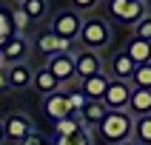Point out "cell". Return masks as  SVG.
Here are the masks:
<instances>
[{
    "instance_id": "7a4b0ae2",
    "label": "cell",
    "mask_w": 151,
    "mask_h": 145,
    "mask_svg": "<svg viewBox=\"0 0 151 145\" xmlns=\"http://www.w3.org/2000/svg\"><path fill=\"white\" fill-rule=\"evenodd\" d=\"M77 40H83V46L88 51H97L103 49V46H109L111 40V26L103 20V17H88V20H83V26H80V37Z\"/></svg>"
},
{
    "instance_id": "ba28073f",
    "label": "cell",
    "mask_w": 151,
    "mask_h": 145,
    "mask_svg": "<svg viewBox=\"0 0 151 145\" xmlns=\"http://www.w3.org/2000/svg\"><path fill=\"white\" fill-rule=\"evenodd\" d=\"M103 74V60L97 51H77L74 54V77H80V80H88V77H97Z\"/></svg>"
},
{
    "instance_id": "5bb4252c",
    "label": "cell",
    "mask_w": 151,
    "mask_h": 145,
    "mask_svg": "<svg viewBox=\"0 0 151 145\" xmlns=\"http://www.w3.org/2000/svg\"><path fill=\"white\" fill-rule=\"evenodd\" d=\"M126 54H128V60H131L134 66H145V63H151V43L131 37L128 46H126Z\"/></svg>"
},
{
    "instance_id": "ffe728a7",
    "label": "cell",
    "mask_w": 151,
    "mask_h": 145,
    "mask_svg": "<svg viewBox=\"0 0 151 145\" xmlns=\"http://www.w3.org/2000/svg\"><path fill=\"white\" fill-rule=\"evenodd\" d=\"M17 9H20V11L29 17V23H32V20H43V17H46L49 3H46V0H23Z\"/></svg>"
},
{
    "instance_id": "52a82bcc",
    "label": "cell",
    "mask_w": 151,
    "mask_h": 145,
    "mask_svg": "<svg viewBox=\"0 0 151 145\" xmlns=\"http://www.w3.org/2000/svg\"><path fill=\"white\" fill-rule=\"evenodd\" d=\"M43 68L51 71L54 80L63 85V83H68V80H74V54H71V51L51 54V57H46V66H43Z\"/></svg>"
},
{
    "instance_id": "603a6c76",
    "label": "cell",
    "mask_w": 151,
    "mask_h": 145,
    "mask_svg": "<svg viewBox=\"0 0 151 145\" xmlns=\"http://www.w3.org/2000/svg\"><path fill=\"white\" fill-rule=\"evenodd\" d=\"M14 34V26H12V11L9 9H0V49L9 43V37Z\"/></svg>"
},
{
    "instance_id": "2e32d148",
    "label": "cell",
    "mask_w": 151,
    "mask_h": 145,
    "mask_svg": "<svg viewBox=\"0 0 151 145\" xmlns=\"http://www.w3.org/2000/svg\"><path fill=\"white\" fill-rule=\"evenodd\" d=\"M37 51L46 54V57H51V54H60V51H71V46L63 43L60 37H54L51 31H43L40 37H37Z\"/></svg>"
},
{
    "instance_id": "d6986e66",
    "label": "cell",
    "mask_w": 151,
    "mask_h": 145,
    "mask_svg": "<svg viewBox=\"0 0 151 145\" xmlns=\"http://www.w3.org/2000/svg\"><path fill=\"white\" fill-rule=\"evenodd\" d=\"M131 139L137 145H151V114L148 117H134V122H131Z\"/></svg>"
},
{
    "instance_id": "277c9868",
    "label": "cell",
    "mask_w": 151,
    "mask_h": 145,
    "mask_svg": "<svg viewBox=\"0 0 151 145\" xmlns=\"http://www.w3.org/2000/svg\"><path fill=\"white\" fill-rule=\"evenodd\" d=\"M109 11L126 26H137L148 14V6H145V0H109Z\"/></svg>"
},
{
    "instance_id": "d4e9b609",
    "label": "cell",
    "mask_w": 151,
    "mask_h": 145,
    "mask_svg": "<svg viewBox=\"0 0 151 145\" xmlns=\"http://www.w3.org/2000/svg\"><path fill=\"white\" fill-rule=\"evenodd\" d=\"M134 37L137 40H145V43H151V14H145L140 23L134 26Z\"/></svg>"
},
{
    "instance_id": "9c48e42d",
    "label": "cell",
    "mask_w": 151,
    "mask_h": 145,
    "mask_svg": "<svg viewBox=\"0 0 151 145\" xmlns=\"http://www.w3.org/2000/svg\"><path fill=\"white\" fill-rule=\"evenodd\" d=\"M43 111L49 114L51 122L74 117V114H71V105H68V97H66V88H60V91H54V94H46V97H43Z\"/></svg>"
},
{
    "instance_id": "1f68e13d",
    "label": "cell",
    "mask_w": 151,
    "mask_h": 145,
    "mask_svg": "<svg viewBox=\"0 0 151 145\" xmlns=\"http://www.w3.org/2000/svg\"><path fill=\"white\" fill-rule=\"evenodd\" d=\"M120 145H137V142H134V139H126V142H120Z\"/></svg>"
},
{
    "instance_id": "9a60e30c",
    "label": "cell",
    "mask_w": 151,
    "mask_h": 145,
    "mask_svg": "<svg viewBox=\"0 0 151 145\" xmlns=\"http://www.w3.org/2000/svg\"><path fill=\"white\" fill-rule=\"evenodd\" d=\"M32 68L26 66V63H17V66H12V68H6V77H9V88H29L32 85Z\"/></svg>"
},
{
    "instance_id": "4dcf8cb0",
    "label": "cell",
    "mask_w": 151,
    "mask_h": 145,
    "mask_svg": "<svg viewBox=\"0 0 151 145\" xmlns=\"http://www.w3.org/2000/svg\"><path fill=\"white\" fill-rule=\"evenodd\" d=\"M6 142V131H3V119H0V145Z\"/></svg>"
},
{
    "instance_id": "484cf974",
    "label": "cell",
    "mask_w": 151,
    "mask_h": 145,
    "mask_svg": "<svg viewBox=\"0 0 151 145\" xmlns=\"http://www.w3.org/2000/svg\"><path fill=\"white\" fill-rule=\"evenodd\" d=\"M66 97H68V105H71V114H77V111L83 108L86 97L80 94V88H66Z\"/></svg>"
},
{
    "instance_id": "6da1fadb",
    "label": "cell",
    "mask_w": 151,
    "mask_h": 145,
    "mask_svg": "<svg viewBox=\"0 0 151 145\" xmlns=\"http://www.w3.org/2000/svg\"><path fill=\"white\" fill-rule=\"evenodd\" d=\"M131 122H134V117L126 114V111H109L103 117V122L97 125V131L103 134L106 142L120 145V142H126V139H131Z\"/></svg>"
},
{
    "instance_id": "f1b7e54d",
    "label": "cell",
    "mask_w": 151,
    "mask_h": 145,
    "mask_svg": "<svg viewBox=\"0 0 151 145\" xmlns=\"http://www.w3.org/2000/svg\"><path fill=\"white\" fill-rule=\"evenodd\" d=\"M6 91H12V88H9V77H6V68H0V94H6Z\"/></svg>"
},
{
    "instance_id": "3957f363",
    "label": "cell",
    "mask_w": 151,
    "mask_h": 145,
    "mask_svg": "<svg viewBox=\"0 0 151 145\" xmlns=\"http://www.w3.org/2000/svg\"><path fill=\"white\" fill-rule=\"evenodd\" d=\"M80 26H83V17L77 14V11H71V9H63V11H57V14L51 17V29L49 31L71 46V43L80 37Z\"/></svg>"
},
{
    "instance_id": "83f0119b",
    "label": "cell",
    "mask_w": 151,
    "mask_h": 145,
    "mask_svg": "<svg viewBox=\"0 0 151 145\" xmlns=\"http://www.w3.org/2000/svg\"><path fill=\"white\" fill-rule=\"evenodd\" d=\"M71 3V11H77V14H83V11H91L100 0H68Z\"/></svg>"
},
{
    "instance_id": "7c38bea8",
    "label": "cell",
    "mask_w": 151,
    "mask_h": 145,
    "mask_svg": "<svg viewBox=\"0 0 151 145\" xmlns=\"http://www.w3.org/2000/svg\"><path fill=\"white\" fill-rule=\"evenodd\" d=\"M128 114L131 117H148L151 114V88H131Z\"/></svg>"
},
{
    "instance_id": "f546056e",
    "label": "cell",
    "mask_w": 151,
    "mask_h": 145,
    "mask_svg": "<svg viewBox=\"0 0 151 145\" xmlns=\"http://www.w3.org/2000/svg\"><path fill=\"white\" fill-rule=\"evenodd\" d=\"M40 139H43V136H40V134H34V131H32V134H29V136L23 139V145H40Z\"/></svg>"
},
{
    "instance_id": "8fae6325",
    "label": "cell",
    "mask_w": 151,
    "mask_h": 145,
    "mask_svg": "<svg viewBox=\"0 0 151 145\" xmlns=\"http://www.w3.org/2000/svg\"><path fill=\"white\" fill-rule=\"evenodd\" d=\"M106 114H109V111H106V105H103L100 100H86L83 102V108L77 111V119H80V122H83V128H97L103 122V117H106Z\"/></svg>"
},
{
    "instance_id": "30bf717a",
    "label": "cell",
    "mask_w": 151,
    "mask_h": 145,
    "mask_svg": "<svg viewBox=\"0 0 151 145\" xmlns=\"http://www.w3.org/2000/svg\"><path fill=\"white\" fill-rule=\"evenodd\" d=\"M3 131H6V139H14V142H23L26 136L32 134V119L20 114V111H12L6 119H3Z\"/></svg>"
},
{
    "instance_id": "ac0fdd59",
    "label": "cell",
    "mask_w": 151,
    "mask_h": 145,
    "mask_svg": "<svg viewBox=\"0 0 151 145\" xmlns=\"http://www.w3.org/2000/svg\"><path fill=\"white\" fill-rule=\"evenodd\" d=\"M131 71H134V63L128 60V54H126V51H117V54L111 57V80H123V83H128Z\"/></svg>"
},
{
    "instance_id": "4fadbf2b",
    "label": "cell",
    "mask_w": 151,
    "mask_h": 145,
    "mask_svg": "<svg viewBox=\"0 0 151 145\" xmlns=\"http://www.w3.org/2000/svg\"><path fill=\"white\" fill-rule=\"evenodd\" d=\"M109 83H111V77L103 71V74H97V77H88V80H83V88H80V94H83L86 100H100V102H103V94H106Z\"/></svg>"
},
{
    "instance_id": "7402d4cb",
    "label": "cell",
    "mask_w": 151,
    "mask_h": 145,
    "mask_svg": "<svg viewBox=\"0 0 151 145\" xmlns=\"http://www.w3.org/2000/svg\"><path fill=\"white\" fill-rule=\"evenodd\" d=\"M128 85H131V88H151V63L134 66V71L128 77Z\"/></svg>"
},
{
    "instance_id": "836d02e7",
    "label": "cell",
    "mask_w": 151,
    "mask_h": 145,
    "mask_svg": "<svg viewBox=\"0 0 151 145\" xmlns=\"http://www.w3.org/2000/svg\"><path fill=\"white\" fill-rule=\"evenodd\" d=\"M17 3H23V0H17Z\"/></svg>"
},
{
    "instance_id": "cb8c5ba5",
    "label": "cell",
    "mask_w": 151,
    "mask_h": 145,
    "mask_svg": "<svg viewBox=\"0 0 151 145\" xmlns=\"http://www.w3.org/2000/svg\"><path fill=\"white\" fill-rule=\"evenodd\" d=\"M80 125H83V122L77 119V114H74V117H66V119H57V122H54V134L66 136V134H71V131H77Z\"/></svg>"
},
{
    "instance_id": "5b68a950",
    "label": "cell",
    "mask_w": 151,
    "mask_h": 145,
    "mask_svg": "<svg viewBox=\"0 0 151 145\" xmlns=\"http://www.w3.org/2000/svg\"><path fill=\"white\" fill-rule=\"evenodd\" d=\"M29 51H32V43L26 40L23 34H12L9 43L0 49V68H12L17 63H26Z\"/></svg>"
},
{
    "instance_id": "44dd1931",
    "label": "cell",
    "mask_w": 151,
    "mask_h": 145,
    "mask_svg": "<svg viewBox=\"0 0 151 145\" xmlns=\"http://www.w3.org/2000/svg\"><path fill=\"white\" fill-rule=\"evenodd\" d=\"M54 145H91V131L80 125L77 131H71L66 136H54Z\"/></svg>"
},
{
    "instance_id": "d6a6232c",
    "label": "cell",
    "mask_w": 151,
    "mask_h": 145,
    "mask_svg": "<svg viewBox=\"0 0 151 145\" xmlns=\"http://www.w3.org/2000/svg\"><path fill=\"white\" fill-rule=\"evenodd\" d=\"M40 145H54V142H49V139H40Z\"/></svg>"
},
{
    "instance_id": "e0dca14e",
    "label": "cell",
    "mask_w": 151,
    "mask_h": 145,
    "mask_svg": "<svg viewBox=\"0 0 151 145\" xmlns=\"http://www.w3.org/2000/svg\"><path fill=\"white\" fill-rule=\"evenodd\" d=\"M32 85L43 94V97H46V94H54V91H60V88H63V85L54 80V74H51V71H46V68H37V71L32 74Z\"/></svg>"
},
{
    "instance_id": "4316f807",
    "label": "cell",
    "mask_w": 151,
    "mask_h": 145,
    "mask_svg": "<svg viewBox=\"0 0 151 145\" xmlns=\"http://www.w3.org/2000/svg\"><path fill=\"white\" fill-rule=\"evenodd\" d=\"M12 26H14V34H23L26 26H29V17H26L20 9H14V11H12Z\"/></svg>"
},
{
    "instance_id": "8992f818",
    "label": "cell",
    "mask_w": 151,
    "mask_h": 145,
    "mask_svg": "<svg viewBox=\"0 0 151 145\" xmlns=\"http://www.w3.org/2000/svg\"><path fill=\"white\" fill-rule=\"evenodd\" d=\"M128 100H131V85L123 80H111L106 94H103L106 111H128Z\"/></svg>"
}]
</instances>
